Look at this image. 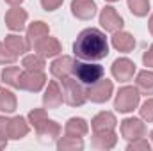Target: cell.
I'll return each mask as SVG.
<instances>
[{"mask_svg":"<svg viewBox=\"0 0 153 151\" xmlns=\"http://www.w3.org/2000/svg\"><path fill=\"white\" fill-rule=\"evenodd\" d=\"M117 142V135L114 130H105V132H94L93 135V146L96 150H112Z\"/></svg>","mask_w":153,"mask_h":151,"instance_id":"cell-17","label":"cell"},{"mask_svg":"<svg viewBox=\"0 0 153 151\" xmlns=\"http://www.w3.org/2000/svg\"><path fill=\"white\" fill-rule=\"evenodd\" d=\"M45 84H46V76L43 71H23V78H22L23 91L38 93L45 87Z\"/></svg>","mask_w":153,"mask_h":151,"instance_id":"cell-13","label":"cell"},{"mask_svg":"<svg viewBox=\"0 0 153 151\" xmlns=\"http://www.w3.org/2000/svg\"><path fill=\"white\" fill-rule=\"evenodd\" d=\"M128 9L134 16H146L150 11V0H128Z\"/></svg>","mask_w":153,"mask_h":151,"instance_id":"cell-28","label":"cell"},{"mask_svg":"<svg viewBox=\"0 0 153 151\" xmlns=\"http://www.w3.org/2000/svg\"><path fill=\"white\" fill-rule=\"evenodd\" d=\"M150 32H152V36H153V14H152V18H150Z\"/></svg>","mask_w":153,"mask_h":151,"instance_id":"cell-37","label":"cell"},{"mask_svg":"<svg viewBox=\"0 0 153 151\" xmlns=\"http://www.w3.org/2000/svg\"><path fill=\"white\" fill-rule=\"evenodd\" d=\"M152 139H153V132H152Z\"/></svg>","mask_w":153,"mask_h":151,"instance_id":"cell-39","label":"cell"},{"mask_svg":"<svg viewBox=\"0 0 153 151\" xmlns=\"http://www.w3.org/2000/svg\"><path fill=\"white\" fill-rule=\"evenodd\" d=\"M7 146V139H0V150H4Z\"/></svg>","mask_w":153,"mask_h":151,"instance_id":"cell-36","label":"cell"},{"mask_svg":"<svg viewBox=\"0 0 153 151\" xmlns=\"http://www.w3.org/2000/svg\"><path fill=\"white\" fill-rule=\"evenodd\" d=\"M139 98H141V93L137 91V87H132V85H126V87H121L116 94L114 100V109L117 112H132L134 109H137L139 105Z\"/></svg>","mask_w":153,"mask_h":151,"instance_id":"cell-5","label":"cell"},{"mask_svg":"<svg viewBox=\"0 0 153 151\" xmlns=\"http://www.w3.org/2000/svg\"><path fill=\"white\" fill-rule=\"evenodd\" d=\"M7 133H9V139L20 141V139H23V137L29 133V123H27L22 115H16V117L9 119Z\"/></svg>","mask_w":153,"mask_h":151,"instance_id":"cell-18","label":"cell"},{"mask_svg":"<svg viewBox=\"0 0 153 151\" xmlns=\"http://www.w3.org/2000/svg\"><path fill=\"white\" fill-rule=\"evenodd\" d=\"M27 18H29L27 11H23L22 7L14 5L13 9H9V11L5 13V25H7V29L13 30V32H22V30L25 29Z\"/></svg>","mask_w":153,"mask_h":151,"instance_id":"cell-10","label":"cell"},{"mask_svg":"<svg viewBox=\"0 0 153 151\" xmlns=\"http://www.w3.org/2000/svg\"><path fill=\"white\" fill-rule=\"evenodd\" d=\"M112 46H114L117 52L130 53L135 48V39H134L132 34H128V32L117 30V32H114V36H112Z\"/></svg>","mask_w":153,"mask_h":151,"instance_id":"cell-20","label":"cell"},{"mask_svg":"<svg viewBox=\"0 0 153 151\" xmlns=\"http://www.w3.org/2000/svg\"><path fill=\"white\" fill-rule=\"evenodd\" d=\"M29 123L34 126L36 133L41 137V141H55L61 135V126L48 119L45 109H34L29 112Z\"/></svg>","mask_w":153,"mask_h":151,"instance_id":"cell-2","label":"cell"},{"mask_svg":"<svg viewBox=\"0 0 153 151\" xmlns=\"http://www.w3.org/2000/svg\"><path fill=\"white\" fill-rule=\"evenodd\" d=\"M121 135L126 141H134V139H141L146 135V124L137 119V117H126L121 123Z\"/></svg>","mask_w":153,"mask_h":151,"instance_id":"cell-8","label":"cell"},{"mask_svg":"<svg viewBox=\"0 0 153 151\" xmlns=\"http://www.w3.org/2000/svg\"><path fill=\"white\" fill-rule=\"evenodd\" d=\"M107 2H117V0H107Z\"/></svg>","mask_w":153,"mask_h":151,"instance_id":"cell-38","label":"cell"},{"mask_svg":"<svg viewBox=\"0 0 153 151\" xmlns=\"http://www.w3.org/2000/svg\"><path fill=\"white\" fill-rule=\"evenodd\" d=\"M100 25L105 29V32H112L114 34V32L123 29L125 21H123V18L119 16V13L114 7L109 5V7L102 9V13H100Z\"/></svg>","mask_w":153,"mask_h":151,"instance_id":"cell-7","label":"cell"},{"mask_svg":"<svg viewBox=\"0 0 153 151\" xmlns=\"http://www.w3.org/2000/svg\"><path fill=\"white\" fill-rule=\"evenodd\" d=\"M22 66L25 71H43L45 70V57H41L38 53L27 55V57H23Z\"/></svg>","mask_w":153,"mask_h":151,"instance_id":"cell-27","label":"cell"},{"mask_svg":"<svg viewBox=\"0 0 153 151\" xmlns=\"http://www.w3.org/2000/svg\"><path fill=\"white\" fill-rule=\"evenodd\" d=\"M7 126H9V119L7 117H0V139H7Z\"/></svg>","mask_w":153,"mask_h":151,"instance_id":"cell-34","label":"cell"},{"mask_svg":"<svg viewBox=\"0 0 153 151\" xmlns=\"http://www.w3.org/2000/svg\"><path fill=\"white\" fill-rule=\"evenodd\" d=\"M64 98H62V91L59 87V84L55 80H50L46 85V91L43 94V103L46 109H59L62 105Z\"/></svg>","mask_w":153,"mask_h":151,"instance_id":"cell-11","label":"cell"},{"mask_svg":"<svg viewBox=\"0 0 153 151\" xmlns=\"http://www.w3.org/2000/svg\"><path fill=\"white\" fill-rule=\"evenodd\" d=\"M48 34H50V29H48V25L45 21H34V23H30L29 29H27V41H29L30 48H34L39 41L45 39Z\"/></svg>","mask_w":153,"mask_h":151,"instance_id":"cell-16","label":"cell"},{"mask_svg":"<svg viewBox=\"0 0 153 151\" xmlns=\"http://www.w3.org/2000/svg\"><path fill=\"white\" fill-rule=\"evenodd\" d=\"M139 112H141V117H143L144 121L153 123V98H148V100L141 105Z\"/></svg>","mask_w":153,"mask_h":151,"instance_id":"cell-30","label":"cell"},{"mask_svg":"<svg viewBox=\"0 0 153 151\" xmlns=\"http://www.w3.org/2000/svg\"><path fill=\"white\" fill-rule=\"evenodd\" d=\"M34 50L38 52V55L45 57V59L55 57V55H59V53L62 52V48H61V43H59L55 38H50V36H46L45 39H41L38 44L34 46Z\"/></svg>","mask_w":153,"mask_h":151,"instance_id":"cell-15","label":"cell"},{"mask_svg":"<svg viewBox=\"0 0 153 151\" xmlns=\"http://www.w3.org/2000/svg\"><path fill=\"white\" fill-rule=\"evenodd\" d=\"M111 71H112V76H114L116 80H119V82H128V80L134 78L135 64H134L130 59L121 57V59H116L114 62H112Z\"/></svg>","mask_w":153,"mask_h":151,"instance_id":"cell-9","label":"cell"},{"mask_svg":"<svg viewBox=\"0 0 153 151\" xmlns=\"http://www.w3.org/2000/svg\"><path fill=\"white\" fill-rule=\"evenodd\" d=\"M150 142L144 139V137H141V139H134V141H130V144L126 146V150L128 151H150Z\"/></svg>","mask_w":153,"mask_h":151,"instance_id":"cell-31","label":"cell"},{"mask_svg":"<svg viewBox=\"0 0 153 151\" xmlns=\"http://www.w3.org/2000/svg\"><path fill=\"white\" fill-rule=\"evenodd\" d=\"M71 13L78 20H91L96 14L94 0H71Z\"/></svg>","mask_w":153,"mask_h":151,"instance_id":"cell-14","label":"cell"},{"mask_svg":"<svg viewBox=\"0 0 153 151\" xmlns=\"http://www.w3.org/2000/svg\"><path fill=\"white\" fill-rule=\"evenodd\" d=\"M62 2L64 0H41V5L45 11H55L62 5Z\"/></svg>","mask_w":153,"mask_h":151,"instance_id":"cell-32","label":"cell"},{"mask_svg":"<svg viewBox=\"0 0 153 151\" xmlns=\"http://www.w3.org/2000/svg\"><path fill=\"white\" fill-rule=\"evenodd\" d=\"M112 91H114L112 82L107 80V78H102V80H98L96 84L87 85L85 96H87V100H91L93 103H105V101L111 100Z\"/></svg>","mask_w":153,"mask_h":151,"instance_id":"cell-6","label":"cell"},{"mask_svg":"<svg viewBox=\"0 0 153 151\" xmlns=\"http://www.w3.org/2000/svg\"><path fill=\"white\" fill-rule=\"evenodd\" d=\"M57 150L59 151H76V150L80 151V150H84L82 137H70V135H66V137L59 139Z\"/></svg>","mask_w":153,"mask_h":151,"instance_id":"cell-26","label":"cell"},{"mask_svg":"<svg viewBox=\"0 0 153 151\" xmlns=\"http://www.w3.org/2000/svg\"><path fill=\"white\" fill-rule=\"evenodd\" d=\"M62 98L70 107H82L87 100L85 89L82 87V84L71 76L62 80Z\"/></svg>","mask_w":153,"mask_h":151,"instance_id":"cell-4","label":"cell"},{"mask_svg":"<svg viewBox=\"0 0 153 151\" xmlns=\"http://www.w3.org/2000/svg\"><path fill=\"white\" fill-rule=\"evenodd\" d=\"M143 62H144V66L153 68V44L144 52V55H143Z\"/></svg>","mask_w":153,"mask_h":151,"instance_id":"cell-33","label":"cell"},{"mask_svg":"<svg viewBox=\"0 0 153 151\" xmlns=\"http://www.w3.org/2000/svg\"><path fill=\"white\" fill-rule=\"evenodd\" d=\"M135 84H137V91L141 94H146V96H152L153 94V71H139L137 78H135Z\"/></svg>","mask_w":153,"mask_h":151,"instance_id":"cell-23","label":"cell"},{"mask_svg":"<svg viewBox=\"0 0 153 151\" xmlns=\"http://www.w3.org/2000/svg\"><path fill=\"white\" fill-rule=\"evenodd\" d=\"M116 123L117 121L112 112H100L93 117L91 126H93V132H105V130H114Z\"/></svg>","mask_w":153,"mask_h":151,"instance_id":"cell-19","label":"cell"},{"mask_svg":"<svg viewBox=\"0 0 153 151\" xmlns=\"http://www.w3.org/2000/svg\"><path fill=\"white\" fill-rule=\"evenodd\" d=\"M22 78H23V71L18 66H9L2 71V80L16 89H22Z\"/></svg>","mask_w":153,"mask_h":151,"instance_id":"cell-24","label":"cell"},{"mask_svg":"<svg viewBox=\"0 0 153 151\" xmlns=\"http://www.w3.org/2000/svg\"><path fill=\"white\" fill-rule=\"evenodd\" d=\"M5 46L11 50V52H14L16 55H22V53H25L29 48H30V44H29V41L25 38H22V36H18V34H9V36H5Z\"/></svg>","mask_w":153,"mask_h":151,"instance_id":"cell-22","label":"cell"},{"mask_svg":"<svg viewBox=\"0 0 153 151\" xmlns=\"http://www.w3.org/2000/svg\"><path fill=\"white\" fill-rule=\"evenodd\" d=\"M18 59V55L14 52H11L5 43H0V64H14Z\"/></svg>","mask_w":153,"mask_h":151,"instance_id":"cell-29","label":"cell"},{"mask_svg":"<svg viewBox=\"0 0 153 151\" xmlns=\"http://www.w3.org/2000/svg\"><path fill=\"white\" fill-rule=\"evenodd\" d=\"M87 132H89V126H87V123L82 117H71V119H68V123L64 126V133L70 135V137H84Z\"/></svg>","mask_w":153,"mask_h":151,"instance_id":"cell-21","label":"cell"},{"mask_svg":"<svg viewBox=\"0 0 153 151\" xmlns=\"http://www.w3.org/2000/svg\"><path fill=\"white\" fill-rule=\"evenodd\" d=\"M5 2H7L9 5H13V7H14V5H20V4H22L23 0H5Z\"/></svg>","mask_w":153,"mask_h":151,"instance_id":"cell-35","label":"cell"},{"mask_svg":"<svg viewBox=\"0 0 153 151\" xmlns=\"http://www.w3.org/2000/svg\"><path fill=\"white\" fill-rule=\"evenodd\" d=\"M103 68L100 64H93V62H78L75 61L73 64V75L82 85H93L98 80L103 78Z\"/></svg>","mask_w":153,"mask_h":151,"instance_id":"cell-3","label":"cell"},{"mask_svg":"<svg viewBox=\"0 0 153 151\" xmlns=\"http://www.w3.org/2000/svg\"><path fill=\"white\" fill-rule=\"evenodd\" d=\"M73 64H75V61L70 55L57 57L52 62V66H50V73L55 76V78H59V80H64V78H68V76L73 73Z\"/></svg>","mask_w":153,"mask_h":151,"instance_id":"cell-12","label":"cell"},{"mask_svg":"<svg viewBox=\"0 0 153 151\" xmlns=\"http://www.w3.org/2000/svg\"><path fill=\"white\" fill-rule=\"evenodd\" d=\"M73 52L82 61H102L109 55V43L102 30L89 27L76 36L73 43Z\"/></svg>","mask_w":153,"mask_h":151,"instance_id":"cell-1","label":"cell"},{"mask_svg":"<svg viewBox=\"0 0 153 151\" xmlns=\"http://www.w3.org/2000/svg\"><path fill=\"white\" fill-rule=\"evenodd\" d=\"M0 110L5 114L16 110V96L5 87H0Z\"/></svg>","mask_w":153,"mask_h":151,"instance_id":"cell-25","label":"cell"}]
</instances>
